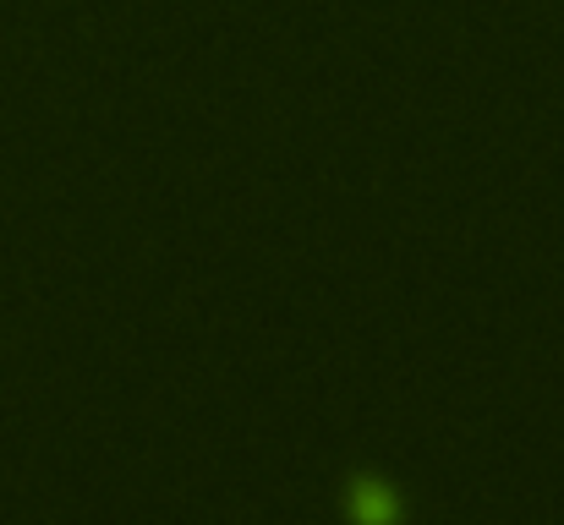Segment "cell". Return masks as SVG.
Here are the masks:
<instances>
[{
  "instance_id": "1",
  "label": "cell",
  "mask_w": 564,
  "mask_h": 525,
  "mask_svg": "<svg viewBox=\"0 0 564 525\" xmlns=\"http://www.w3.org/2000/svg\"><path fill=\"white\" fill-rule=\"evenodd\" d=\"M357 515H362L368 525H389V499L368 488V493H362V504H357Z\"/></svg>"
}]
</instances>
